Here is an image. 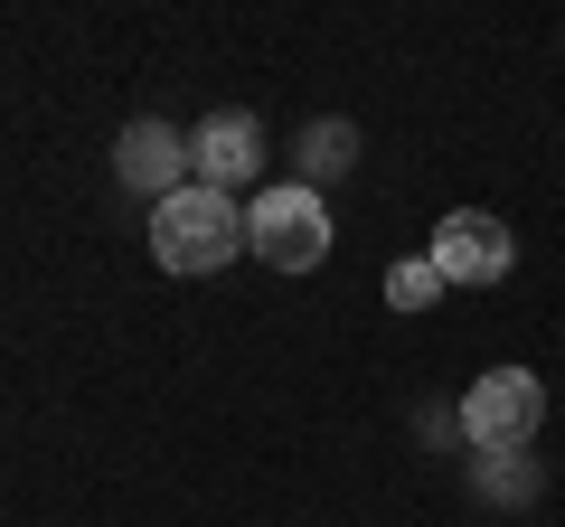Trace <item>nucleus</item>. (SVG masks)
Segmentation results:
<instances>
[{
	"label": "nucleus",
	"instance_id": "9",
	"mask_svg": "<svg viewBox=\"0 0 565 527\" xmlns=\"http://www.w3.org/2000/svg\"><path fill=\"white\" fill-rule=\"evenodd\" d=\"M481 490H490V499H527V490H537V481H527V462H519V452H490Z\"/></svg>",
	"mask_w": 565,
	"mask_h": 527
},
{
	"label": "nucleus",
	"instance_id": "8",
	"mask_svg": "<svg viewBox=\"0 0 565 527\" xmlns=\"http://www.w3.org/2000/svg\"><path fill=\"white\" fill-rule=\"evenodd\" d=\"M349 142H359L349 122H311V132H302V151H292V161H302V180H311V189H321V180H340V170H349Z\"/></svg>",
	"mask_w": 565,
	"mask_h": 527
},
{
	"label": "nucleus",
	"instance_id": "5",
	"mask_svg": "<svg viewBox=\"0 0 565 527\" xmlns=\"http://www.w3.org/2000/svg\"><path fill=\"white\" fill-rule=\"evenodd\" d=\"M114 170H122V189H141V198L161 207L170 189H189V132H170L161 114L122 122V142H114Z\"/></svg>",
	"mask_w": 565,
	"mask_h": 527
},
{
	"label": "nucleus",
	"instance_id": "3",
	"mask_svg": "<svg viewBox=\"0 0 565 527\" xmlns=\"http://www.w3.org/2000/svg\"><path fill=\"white\" fill-rule=\"evenodd\" d=\"M537 424H546V386H537V367H490V377H471V396H462V433L481 452H527L537 443Z\"/></svg>",
	"mask_w": 565,
	"mask_h": 527
},
{
	"label": "nucleus",
	"instance_id": "4",
	"mask_svg": "<svg viewBox=\"0 0 565 527\" xmlns=\"http://www.w3.org/2000/svg\"><path fill=\"white\" fill-rule=\"evenodd\" d=\"M424 255L444 264V283H500L509 264H519V245H509V226L490 207H452V217H434V245Z\"/></svg>",
	"mask_w": 565,
	"mask_h": 527
},
{
	"label": "nucleus",
	"instance_id": "7",
	"mask_svg": "<svg viewBox=\"0 0 565 527\" xmlns=\"http://www.w3.org/2000/svg\"><path fill=\"white\" fill-rule=\"evenodd\" d=\"M444 264H434V255H405V264H386V302H396V311H434V302H444Z\"/></svg>",
	"mask_w": 565,
	"mask_h": 527
},
{
	"label": "nucleus",
	"instance_id": "6",
	"mask_svg": "<svg viewBox=\"0 0 565 527\" xmlns=\"http://www.w3.org/2000/svg\"><path fill=\"white\" fill-rule=\"evenodd\" d=\"M189 170H199V189H226V198H236V180L264 170V122L255 114H207L199 132H189Z\"/></svg>",
	"mask_w": 565,
	"mask_h": 527
},
{
	"label": "nucleus",
	"instance_id": "2",
	"mask_svg": "<svg viewBox=\"0 0 565 527\" xmlns=\"http://www.w3.org/2000/svg\"><path fill=\"white\" fill-rule=\"evenodd\" d=\"M245 255H264L274 273H311V264L330 255V207L311 180H282L264 189L255 207H245Z\"/></svg>",
	"mask_w": 565,
	"mask_h": 527
},
{
	"label": "nucleus",
	"instance_id": "1",
	"mask_svg": "<svg viewBox=\"0 0 565 527\" xmlns=\"http://www.w3.org/2000/svg\"><path fill=\"white\" fill-rule=\"evenodd\" d=\"M245 255V207L226 198V189H170L161 207H151V264L161 273H217V264Z\"/></svg>",
	"mask_w": 565,
	"mask_h": 527
}]
</instances>
